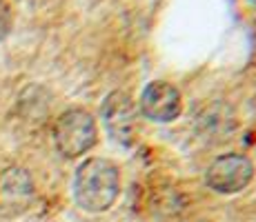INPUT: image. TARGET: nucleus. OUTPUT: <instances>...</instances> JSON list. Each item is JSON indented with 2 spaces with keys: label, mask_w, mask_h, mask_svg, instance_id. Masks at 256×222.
<instances>
[{
  "label": "nucleus",
  "mask_w": 256,
  "mask_h": 222,
  "mask_svg": "<svg viewBox=\"0 0 256 222\" xmlns=\"http://www.w3.org/2000/svg\"><path fill=\"white\" fill-rule=\"evenodd\" d=\"M120 194V171L107 158H87L74 176V200L82 211L102 214Z\"/></svg>",
  "instance_id": "nucleus-1"
},
{
  "label": "nucleus",
  "mask_w": 256,
  "mask_h": 222,
  "mask_svg": "<svg viewBox=\"0 0 256 222\" xmlns=\"http://www.w3.org/2000/svg\"><path fill=\"white\" fill-rule=\"evenodd\" d=\"M98 142V127L94 116L82 107L62 111L54 122V145L67 160L85 156Z\"/></svg>",
  "instance_id": "nucleus-2"
},
{
  "label": "nucleus",
  "mask_w": 256,
  "mask_h": 222,
  "mask_svg": "<svg viewBox=\"0 0 256 222\" xmlns=\"http://www.w3.org/2000/svg\"><path fill=\"white\" fill-rule=\"evenodd\" d=\"M138 107L125 91H112L100 105V120L118 145H132L138 133Z\"/></svg>",
  "instance_id": "nucleus-3"
},
{
  "label": "nucleus",
  "mask_w": 256,
  "mask_h": 222,
  "mask_svg": "<svg viewBox=\"0 0 256 222\" xmlns=\"http://www.w3.org/2000/svg\"><path fill=\"white\" fill-rule=\"evenodd\" d=\"M254 178V165L245 154L218 156L205 171V185L220 196L243 191Z\"/></svg>",
  "instance_id": "nucleus-4"
},
{
  "label": "nucleus",
  "mask_w": 256,
  "mask_h": 222,
  "mask_svg": "<svg viewBox=\"0 0 256 222\" xmlns=\"http://www.w3.org/2000/svg\"><path fill=\"white\" fill-rule=\"evenodd\" d=\"M36 200L34 178L22 167H7L0 171V216H22Z\"/></svg>",
  "instance_id": "nucleus-5"
},
{
  "label": "nucleus",
  "mask_w": 256,
  "mask_h": 222,
  "mask_svg": "<svg viewBox=\"0 0 256 222\" xmlns=\"http://www.w3.org/2000/svg\"><path fill=\"white\" fill-rule=\"evenodd\" d=\"M138 111L152 122H174L183 111V98L180 91L167 80H152L142 89Z\"/></svg>",
  "instance_id": "nucleus-6"
},
{
  "label": "nucleus",
  "mask_w": 256,
  "mask_h": 222,
  "mask_svg": "<svg viewBox=\"0 0 256 222\" xmlns=\"http://www.w3.org/2000/svg\"><path fill=\"white\" fill-rule=\"evenodd\" d=\"M14 29V9L7 0H0V40L12 33Z\"/></svg>",
  "instance_id": "nucleus-7"
},
{
  "label": "nucleus",
  "mask_w": 256,
  "mask_h": 222,
  "mask_svg": "<svg viewBox=\"0 0 256 222\" xmlns=\"http://www.w3.org/2000/svg\"><path fill=\"white\" fill-rule=\"evenodd\" d=\"M250 2H252V4H256V0H250Z\"/></svg>",
  "instance_id": "nucleus-8"
}]
</instances>
